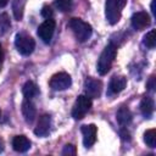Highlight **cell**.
I'll list each match as a JSON object with an SVG mask.
<instances>
[{"label": "cell", "mask_w": 156, "mask_h": 156, "mask_svg": "<svg viewBox=\"0 0 156 156\" xmlns=\"http://www.w3.org/2000/svg\"><path fill=\"white\" fill-rule=\"evenodd\" d=\"M77 154V149H76V146L74 145H72V144H67V145H65V147H63V150H62V155H65V156H69V155H76Z\"/></svg>", "instance_id": "cell-23"}, {"label": "cell", "mask_w": 156, "mask_h": 156, "mask_svg": "<svg viewBox=\"0 0 156 156\" xmlns=\"http://www.w3.org/2000/svg\"><path fill=\"white\" fill-rule=\"evenodd\" d=\"M155 110V105H154V100L149 96L143 98L141 102H140V112L143 113V116L145 118H150L154 113Z\"/></svg>", "instance_id": "cell-15"}, {"label": "cell", "mask_w": 156, "mask_h": 156, "mask_svg": "<svg viewBox=\"0 0 156 156\" xmlns=\"http://www.w3.org/2000/svg\"><path fill=\"white\" fill-rule=\"evenodd\" d=\"M144 45L147 46L149 49H154L156 45V32L155 29H151L150 32H147L144 35V40H143Z\"/></svg>", "instance_id": "cell-19"}, {"label": "cell", "mask_w": 156, "mask_h": 156, "mask_svg": "<svg viewBox=\"0 0 156 156\" xmlns=\"http://www.w3.org/2000/svg\"><path fill=\"white\" fill-rule=\"evenodd\" d=\"M144 141L149 147H155L156 146V130L155 129H149L144 133Z\"/></svg>", "instance_id": "cell-20"}, {"label": "cell", "mask_w": 156, "mask_h": 156, "mask_svg": "<svg viewBox=\"0 0 156 156\" xmlns=\"http://www.w3.org/2000/svg\"><path fill=\"white\" fill-rule=\"evenodd\" d=\"M82 134H83V144L85 147H90L96 141L98 128L95 124H85L82 126Z\"/></svg>", "instance_id": "cell-10"}, {"label": "cell", "mask_w": 156, "mask_h": 156, "mask_svg": "<svg viewBox=\"0 0 156 156\" xmlns=\"http://www.w3.org/2000/svg\"><path fill=\"white\" fill-rule=\"evenodd\" d=\"M68 27L72 29L76 39L80 43L87 41L91 37V33H93L91 26L88 22L83 21L82 18H78V17L71 18L68 22Z\"/></svg>", "instance_id": "cell-1"}, {"label": "cell", "mask_w": 156, "mask_h": 156, "mask_svg": "<svg viewBox=\"0 0 156 156\" xmlns=\"http://www.w3.org/2000/svg\"><path fill=\"white\" fill-rule=\"evenodd\" d=\"M127 0H106L105 16L110 24H116L121 20L122 10L126 6Z\"/></svg>", "instance_id": "cell-3"}, {"label": "cell", "mask_w": 156, "mask_h": 156, "mask_svg": "<svg viewBox=\"0 0 156 156\" xmlns=\"http://www.w3.org/2000/svg\"><path fill=\"white\" fill-rule=\"evenodd\" d=\"M50 84V88L52 90H56V91H60V90H66L67 88L71 87L72 84V79H71V76L66 72H58L56 74H54L49 82Z\"/></svg>", "instance_id": "cell-6"}, {"label": "cell", "mask_w": 156, "mask_h": 156, "mask_svg": "<svg viewBox=\"0 0 156 156\" xmlns=\"http://www.w3.org/2000/svg\"><path fill=\"white\" fill-rule=\"evenodd\" d=\"M22 115H23L26 122L29 124L33 123V121L37 117V108L29 99H24V101L22 102Z\"/></svg>", "instance_id": "cell-13"}, {"label": "cell", "mask_w": 156, "mask_h": 156, "mask_svg": "<svg viewBox=\"0 0 156 156\" xmlns=\"http://www.w3.org/2000/svg\"><path fill=\"white\" fill-rule=\"evenodd\" d=\"M15 45L17 48V50L22 54V55H30L35 48V41L34 39L24 33V32H21V33H17L16 34V38H15Z\"/></svg>", "instance_id": "cell-4"}, {"label": "cell", "mask_w": 156, "mask_h": 156, "mask_svg": "<svg viewBox=\"0 0 156 156\" xmlns=\"http://www.w3.org/2000/svg\"><path fill=\"white\" fill-rule=\"evenodd\" d=\"M91 107V99L87 95H79L72 108V117L74 119H82L89 112Z\"/></svg>", "instance_id": "cell-5"}, {"label": "cell", "mask_w": 156, "mask_h": 156, "mask_svg": "<svg viewBox=\"0 0 156 156\" xmlns=\"http://www.w3.org/2000/svg\"><path fill=\"white\" fill-rule=\"evenodd\" d=\"M11 6H12V12H13L15 18L17 21H21L23 17L26 0H11Z\"/></svg>", "instance_id": "cell-18"}, {"label": "cell", "mask_w": 156, "mask_h": 156, "mask_svg": "<svg viewBox=\"0 0 156 156\" xmlns=\"http://www.w3.org/2000/svg\"><path fill=\"white\" fill-rule=\"evenodd\" d=\"M116 118H117V122H118L122 127L128 126V124L130 123V121H132V112L129 111L128 107L122 106V107L117 111V113H116Z\"/></svg>", "instance_id": "cell-16"}, {"label": "cell", "mask_w": 156, "mask_h": 156, "mask_svg": "<svg viewBox=\"0 0 156 156\" xmlns=\"http://www.w3.org/2000/svg\"><path fill=\"white\" fill-rule=\"evenodd\" d=\"M127 85V78L123 76H113L108 84V95L121 93Z\"/></svg>", "instance_id": "cell-12"}, {"label": "cell", "mask_w": 156, "mask_h": 156, "mask_svg": "<svg viewBox=\"0 0 156 156\" xmlns=\"http://www.w3.org/2000/svg\"><path fill=\"white\" fill-rule=\"evenodd\" d=\"M130 22H132V27H133L135 30H143V29H145L146 27L150 26L151 20H150V16H149L147 12H145V11H139V12H135V13L132 16Z\"/></svg>", "instance_id": "cell-9"}, {"label": "cell", "mask_w": 156, "mask_h": 156, "mask_svg": "<svg viewBox=\"0 0 156 156\" xmlns=\"http://www.w3.org/2000/svg\"><path fill=\"white\" fill-rule=\"evenodd\" d=\"M22 93H23L26 99L30 100L32 98H34V96H37L39 94V89H38V87H37V84L34 82L28 80V82L24 83V85L22 88Z\"/></svg>", "instance_id": "cell-17"}, {"label": "cell", "mask_w": 156, "mask_h": 156, "mask_svg": "<svg viewBox=\"0 0 156 156\" xmlns=\"http://www.w3.org/2000/svg\"><path fill=\"white\" fill-rule=\"evenodd\" d=\"M55 27H56V22L52 20V18H48L45 20L39 27H38V37L45 43V44H49L52 35H54V32H55Z\"/></svg>", "instance_id": "cell-7"}, {"label": "cell", "mask_w": 156, "mask_h": 156, "mask_svg": "<svg viewBox=\"0 0 156 156\" xmlns=\"http://www.w3.org/2000/svg\"><path fill=\"white\" fill-rule=\"evenodd\" d=\"M121 135H122V139H123V140H129V139H130V138H129V133H128L124 128L121 130Z\"/></svg>", "instance_id": "cell-26"}, {"label": "cell", "mask_w": 156, "mask_h": 156, "mask_svg": "<svg viewBox=\"0 0 156 156\" xmlns=\"http://www.w3.org/2000/svg\"><path fill=\"white\" fill-rule=\"evenodd\" d=\"M151 12L154 15L156 13V10H155V0H152V2H151Z\"/></svg>", "instance_id": "cell-28"}, {"label": "cell", "mask_w": 156, "mask_h": 156, "mask_svg": "<svg viewBox=\"0 0 156 156\" xmlns=\"http://www.w3.org/2000/svg\"><path fill=\"white\" fill-rule=\"evenodd\" d=\"M11 27V22L9 18L7 13H1L0 15V35L5 34Z\"/></svg>", "instance_id": "cell-21"}, {"label": "cell", "mask_w": 156, "mask_h": 156, "mask_svg": "<svg viewBox=\"0 0 156 156\" xmlns=\"http://www.w3.org/2000/svg\"><path fill=\"white\" fill-rule=\"evenodd\" d=\"M2 61H4V50H2V46H1V44H0V69H1Z\"/></svg>", "instance_id": "cell-27"}, {"label": "cell", "mask_w": 156, "mask_h": 156, "mask_svg": "<svg viewBox=\"0 0 156 156\" xmlns=\"http://www.w3.org/2000/svg\"><path fill=\"white\" fill-rule=\"evenodd\" d=\"M102 90V83L99 79H94V78H87L84 82V91L85 95L89 96L90 99H95L99 98Z\"/></svg>", "instance_id": "cell-8"}, {"label": "cell", "mask_w": 156, "mask_h": 156, "mask_svg": "<svg viewBox=\"0 0 156 156\" xmlns=\"http://www.w3.org/2000/svg\"><path fill=\"white\" fill-rule=\"evenodd\" d=\"M12 147L17 152H26L30 149V140L26 135H16L12 139Z\"/></svg>", "instance_id": "cell-14"}, {"label": "cell", "mask_w": 156, "mask_h": 156, "mask_svg": "<svg viewBox=\"0 0 156 156\" xmlns=\"http://www.w3.org/2000/svg\"><path fill=\"white\" fill-rule=\"evenodd\" d=\"M4 150V143H2V140L0 139V152Z\"/></svg>", "instance_id": "cell-30"}, {"label": "cell", "mask_w": 156, "mask_h": 156, "mask_svg": "<svg viewBox=\"0 0 156 156\" xmlns=\"http://www.w3.org/2000/svg\"><path fill=\"white\" fill-rule=\"evenodd\" d=\"M51 128V117L49 115H43L39 117L37 127L34 129V134L38 136H46Z\"/></svg>", "instance_id": "cell-11"}, {"label": "cell", "mask_w": 156, "mask_h": 156, "mask_svg": "<svg viewBox=\"0 0 156 156\" xmlns=\"http://www.w3.org/2000/svg\"><path fill=\"white\" fill-rule=\"evenodd\" d=\"M55 6L61 12H67L72 9V0H55Z\"/></svg>", "instance_id": "cell-22"}, {"label": "cell", "mask_w": 156, "mask_h": 156, "mask_svg": "<svg viewBox=\"0 0 156 156\" xmlns=\"http://www.w3.org/2000/svg\"><path fill=\"white\" fill-rule=\"evenodd\" d=\"M52 15H54V11L51 10V7L48 5H44L41 9V16L45 20H48V18H52Z\"/></svg>", "instance_id": "cell-24"}, {"label": "cell", "mask_w": 156, "mask_h": 156, "mask_svg": "<svg viewBox=\"0 0 156 156\" xmlns=\"http://www.w3.org/2000/svg\"><path fill=\"white\" fill-rule=\"evenodd\" d=\"M116 55H117V46L113 45L112 43L108 44L104 49V51L101 52L100 58L98 61V72H99V74L105 76L110 71V68H111V66H112V63L116 58Z\"/></svg>", "instance_id": "cell-2"}, {"label": "cell", "mask_w": 156, "mask_h": 156, "mask_svg": "<svg viewBox=\"0 0 156 156\" xmlns=\"http://www.w3.org/2000/svg\"><path fill=\"white\" fill-rule=\"evenodd\" d=\"M7 2H9V0H0V6L4 7V6L7 5Z\"/></svg>", "instance_id": "cell-29"}, {"label": "cell", "mask_w": 156, "mask_h": 156, "mask_svg": "<svg viewBox=\"0 0 156 156\" xmlns=\"http://www.w3.org/2000/svg\"><path fill=\"white\" fill-rule=\"evenodd\" d=\"M147 88H149V90H151V91L155 89V77H154V76L150 77L149 83H147Z\"/></svg>", "instance_id": "cell-25"}]
</instances>
